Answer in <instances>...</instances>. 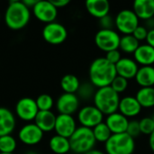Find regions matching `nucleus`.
<instances>
[{
	"label": "nucleus",
	"mask_w": 154,
	"mask_h": 154,
	"mask_svg": "<svg viewBox=\"0 0 154 154\" xmlns=\"http://www.w3.org/2000/svg\"><path fill=\"white\" fill-rule=\"evenodd\" d=\"M126 134L128 135H130L134 139L139 137L140 134H142L141 129H140V123H139L138 120H131V121H129L128 127H127V130H126Z\"/></svg>",
	"instance_id": "obj_34"
},
{
	"label": "nucleus",
	"mask_w": 154,
	"mask_h": 154,
	"mask_svg": "<svg viewBox=\"0 0 154 154\" xmlns=\"http://www.w3.org/2000/svg\"><path fill=\"white\" fill-rule=\"evenodd\" d=\"M134 79L141 88L154 87L153 66H141L136 73Z\"/></svg>",
	"instance_id": "obj_23"
},
{
	"label": "nucleus",
	"mask_w": 154,
	"mask_h": 154,
	"mask_svg": "<svg viewBox=\"0 0 154 154\" xmlns=\"http://www.w3.org/2000/svg\"><path fill=\"white\" fill-rule=\"evenodd\" d=\"M0 18H1V14H0Z\"/></svg>",
	"instance_id": "obj_46"
},
{
	"label": "nucleus",
	"mask_w": 154,
	"mask_h": 154,
	"mask_svg": "<svg viewBox=\"0 0 154 154\" xmlns=\"http://www.w3.org/2000/svg\"><path fill=\"white\" fill-rule=\"evenodd\" d=\"M139 68L140 67L136 63V61L134 59L128 57H122V59L116 64L117 76L123 77L127 80L135 78Z\"/></svg>",
	"instance_id": "obj_16"
},
{
	"label": "nucleus",
	"mask_w": 154,
	"mask_h": 154,
	"mask_svg": "<svg viewBox=\"0 0 154 154\" xmlns=\"http://www.w3.org/2000/svg\"><path fill=\"white\" fill-rule=\"evenodd\" d=\"M85 154H106V153L105 152H103V151L94 149V150H92V151H90V152H87V153H85Z\"/></svg>",
	"instance_id": "obj_42"
},
{
	"label": "nucleus",
	"mask_w": 154,
	"mask_h": 154,
	"mask_svg": "<svg viewBox=\"0 0 154 154\" xmlns=\"http://www.w3.org/2000/svg\"><path fill=\"white\" fill-rule=\"evenodd\" d=\"M49 147L54 154H67L71 151L69 138H65L58 134L53 135L50 139Z\"/></svg>",
	"instance_id": "obj_24"
},
{
	"label": "nucleus",
	"mask_w": 154,
	"mask_h": 154,
	"mask_svg": "<svg viewBox=\"0 0 154 154\" xmlns=\"http://www.w3.org/2000/svg\"><path fill=\"white\" fill-rule=\"evenodd\" d=\"M105 58L112 64L116 65L121 59H122V55L119 50H114L111 51H108L106 53Z\"/></svg>",
	"instance_id": "obj_37"
},
{
	"label": "nucleus",
	"mask_w": 154,
	"mask_h": 154,
	"mask_svg": "<svg viewBox=\"0 0 154 154\" xmlns=\"http://www.w3.org/2000/svg\"><path fill=\"white\" fill-rule=\"evenodd\" d=\"M15 116L6 107L0 106V137L11 134L15 128Z\"/></svg>",
	"instance_id": "obj_19"
},
{
	"label": "nucleus",
	"mask_w": 154,
	"mask_h": 154,
	"mask_svg": "<svg viewBox=\"0 0 154 154\" xmlns=\"http://www.w3.org/2000/svg\"><path fill=\"white\" fill-rule=\"evenodd\" d=\"M16 146V140L11 134L0 137V153H14Z\"/></svg>",
	"instance_id": "obj_29"
},
{
	"label": "nucleus",
	"mask_w": 154,
	"mask_h": 154,
	"mask_svg": "<svg viewBox=\"0 0 154 154\" xmlns=\"http://www.w3.org/2000/svg\"><path fill=\"white\" fill-rule=\"evenodd\" d=\"M57 116L52 111H39L34 124L43 132L49 133L54 130Z\"/></svg>",
	"instance_id": "obj_21"
},
{
	"label": "nucleus",
	"mask_w": 154,
	"mask_h": 154,
	"mask_svg": "<svg viewBox=\"0 0 154 154\" xmlns=\"http://www.w3.org/2000/svg\"><path fill=\"white\" fill-rule=\"evenodd\" d=\"M141 133L145 135H151L154 132V122L151 116H146L142 118L140 121Z\"/></svg>",
	"instance_id": "obj_32"
},
{
	"label": "nucleus",
	"mask_w": 154,
	"mask_h": 154,
	"mask_svg": "<svg viewBox=\"0 0 154 154\" xmlns=\"http://www.w3.org/2000/svg\"><path fill=\"white\" fill-rule=\"evenodd\" d=\"M134 60L141 66H152L154 64V48L147 43L140 44L134 53Z\"/></svg>",
	"instance_id": "obj_22"
},
{
	"label": "nucleus",
	"mask_w": 154,
	"mask_h": 154,
	"mask_svg": "<svg viewBox=\"0 0 154 154\" xmlns=\"http://www.w3.org/2000/svg\"><path fill=\"white\" fill-rule=\"evenodd\" d=\"M120 96L110 86L97 88L93 97L94 106L98 108L104 116H109L118 111Z\"/></svg>",
	"instance_id": "obj_3"
},
{
	"label": "nucleus",
	"mask_w": 154,
	"mask_h": 154,
	"mask_svg": "<svg viewBox=\"0 0 154 154\" xmlns=\"http://www.w3.org/2000/svg\"><path fill=\"white\" fill-rule=\"evenodd\" d=\"M134 139L126 133L112 134L105 143V152L106 154H134Z\"/></svg>",
	"instance_id": "obj_5"
},
{
	"label": "nucleus",
	"mask_w": 154,
	"mask_h": 154,
	"mask_svg": "<svg viewBox=\"0 0 154 154\" xmlns=\"http://www.w3.org/2000/svg\"><path fill=\"white\" fill-rule=\"evenodd\" d=\"M32 10L34 16L45 24L55 22L58 16V9L51 0H38Z\"/></svg>",
	"instance_id": "obj_10"
},
{
	"label": "nucleus",
	"mask_w": 154,
	"mask_h": 154,
	"mask_svg": "<svg viewBox=\"0 0 154 154\" xmlns=\"http://www.w3.org/2000/svg\"><path fill=\"white\" fill-rule=\"evenodd\" d=\"M97 88L90 83V82H86L80 85L79 90H78V97L79 98H81L83 100H88L90 98L93 99L94 95L96 93Z\"/></svg>",
	"instance_id": "obj_31"
},
{
	"label": "nucleus",
	"mask_w": 154,
	"mask_h": 154,
	"mask_svg": "<svg viewBox=\"0 0 154 154\" xmlns=\"http://www.w3.org/2000/svg\"><path fill=\"white\" fill-rule=\"evenodd\" d=\"M133 11L140 20L149 21L154 18V0H136L133 5Z\"/></svg>",
	"instance_id": "obj_18"
},
{
	"label": "nucleus",
	"mask_w": 154,
	"mask_h": 154,
	"mask_svg": "<svg viewBox=\"0 0 154 154\" xmlns=\"http://www.w3.org/2000/svg\"><path fill=\"white\" fill-rule=\"evenodd\" d=\"M39 111H51L54 105L52 97L49 94H41L35 99Z\"/></svg>",
	"instance_id": "obj_30"
},
{
	"label": "nucleus",
	"mask_w": 154,
	"mask_h": 154,
	"mask_svg": "<svg viewBox=\"0 0 154 154\" xmlns=\"http://www.w3.org/2000/svg\"><path fill=\"white\" fill-rule=\"evenodd\" d=\"M128 80L123 77H120V76H116L115 78V79L113 80L112 84H111V88L117 93V94H121V93H124L127 88H128Z\"/></svg>",
	"instance_id": "obj_33"
},
{
	"label": "nucleus",
	"mask_w": 154,
	"mask_h": 154,
	"mask_svg": "<svg viewBox=\"0 0 154 154\" xmlns=\"http://www.w3.org/2000/svg\"><path fill=\"white\" fill-rule=\"evenodd\" d=\"M115 25L123 35L133 34L134 30L140 25V19L133 9H123L115 18Z\"/></svg>",
	"instance_id": "obj_6"
},
{
	"label": "nucleus",
	"mask_w": 154,
	"mask_h": 154,
	"mask_svg": "<svg viewBox=\"0 0 154 154\" xmlns=\"http://www.w3.org/2000/svg\"><path fill=\"white\" fill-rule=\"evenodd\" d=\"M143 107L135 98V97L133 96H126L120 99L119 106H118V112L121 113L125 117L134 118L139 116L142 112Z\"/></svg>",
	"instance_id": "obj_15"
},
{
	"label": "nucleus",
	"mask_w": 154,
	"mask_h": 154,
	"mask_svg": "<svg viewBox=\"0 0 154 154\" xmlns=\"http://www.w3.org/2000/svg\"><path fill=\"white\" fill-rule=\"evenodd\" d=\"M70 150L76 154H85L95 149L97 141L90 128L79 126L69 138Z\"/></svg>",
	"instance_id": "obj_4"
},
{
	"label": "nucleus",
	"mask_w": 154,
	"mask_h": 154,
	"mask_svg": "<svg viewBox=\"0 0 154 154\" xmlns=\"http://www.w3.org/2000/svg\"><path fill=\"white\" fill-rule=\"evenodd\" d=\"M78 121L80 126L93 129L104 122V114L94 105L85 106L78 112Z\"/></svg>",
	"instance_id": "obj_9"
},
{
	"label": "nucleus",
	"mask_w": 154,
	"mask_h": 154,
	"mask_svg": "<svg viewBox=\"0 0 154 154\" xmlns=\"http://www.w3.org/2000/svg\"><path fill=\"white\" fill-rule=\"evenodd\" d=\"M38 112L36 101L32 97H22L15 105V115L18 118L26 122L34 121Z\"/></svg>",
	"instance_id": "obj_11"
},
{
	"label": "nucleus",
	"mask_w": 154,
	"mask_h": 154,
	"mask_svg": "<svg viewBox=\"0 0 154 154\" xmlns=\"http://www.w3.org/2000/svg\"><path fill=\"white\" fill-rule=\"evenodd\" d=\"M140 46V42L137 41L133 34H127L121 36L119 51H122L127 54H134Z\"/></svg>",
	"instance_id": "obj_27"
},
{
	"label": "nucleus",
	"mask_w": 154,
	"mask_h": 154,
	"mask_svg": "<svg viewBox=\"0 0 154 154\" xmlns=\"http://www.w3.org/2000/svg\"><path fill=\"white\" fill-rule=\"evenodd\" d=\"M31 18V10L23 1L13 0L9 3L5 12V23L14 31L24 28Z\"/></svg>",
	"instance_id": "obj_2"
},
{
	"label": "nucleus",
	"mask_w": 154,
	"mask_h": 154,
	"mask_svg": "<svg viewBox=\"0 0 154 154\" xmlns=\"http://www.w3.org/2000/svg\"><path fill=\"white\" fill-rule=\"evenodd\" d=\"M77 128V122L73 116L61 114H59L57 116L54 127L56 134L65 138H69L74 134Z\"/></svg>",
	"instance_id": "obj_14"
},
{
	"label": "nucleus",
	"mask_w": 154,
	"mask_h": 154,
	"mask_svg": "<svg viewBox=\"0 0 154 154\" xmlns=\"http://www.w3.org/2000/svg\"><path fill=\"white\" fill-rule=\"evenodd\" d=\"M99 24H100L101 29H107V30L114 29V27L116 26L115 19L110 14H107L105 17L99 19Z\"/></svg>",
	"instance_id": "obj_36"
},
{
	"label": "nucleus",
	"mask_w": 154,
	"mask_h": 154,
	"mask_svg": "<svg viewBox=\"0 0 154 154\" xmlns=\"http://www.w3.org/2000/svg\"><path fill=\"white\" fill-rule=\"evenodd\" d=\"M135 98L143 108L154 107V87L140 88L136 92Z\"/></svg>",
	"instance_id": "obj_25"
},
{
	"label": "nucleus",
	"mask_w": 154,
	"mask_h": 154,
	"mask_svg": "<svg viewBox=\"0 0 154 154\" xmlns=\"http://www.w3.org/2000/svg\"><path fill=\"white\" fill-rule=\"evenodd\" d=\"M85 5L88 14L97 19L105 17L110 12V3L107 0H88Z\"/></svg>",
	"instance_id": "obj_20"
},
{
	"label": "nucleus",
	"mask_w": 154,
	"mask_h": 154,
	"mask_svg": "<svg viewBox=\"0 0 154 154\" xmlns=\"http://www.w3.org/2000/svg\"><path fill=\"white\" fill-rule=\"evenodd\" d=\"M37 1H38V0H24V1H23V3L28 8L32 9V8L35 5V4L37 3Z\"/></svg>",
	"instance_id": "obj_40"
},
{
	"label": "nucleus",
	"mask_w": 154,
	"mask_h": 154,
	"mask_svg": "<svg viewBox=\"0 0 154 154\" xmlns=\"http://www.w3.org/2000/svg\"><path fill=\"white\" fill-rule=\"evenodd\" d=\"M146 43L148 45H150L151 47L154 48V28L149 30L148 34H147V38H146Z\"/></svg>",
	"instance_id": "obj_39"
},
{
	"label": "nucleus",
	"mask_w": 154,
	"mask_h": 154,
	"mask_svg": "<svg viewBox=\"0 0 154 154\" xmlns=\"http://www.w3.org/2000/svg\"><path fill=\"white\" fill-rule=\"evenodd\" d=\"M25 154H38V153H36V152H26Z\"/></svg>",
	"instance_id": "obj_43"
},
{
	"label": "nucleus",
	"mask_w": 154,
	"mask_h": 154,
	"mask_svg": "<svg viewBox=\"0 0 154 154\" xmlns=\"http://www.w3.org/2000/svg\"><path fill=\"white\" fill-rule=\"evenodd\" d=\"M153 20H154V19H153Z\"/></svg>",
	"instance_id": "obj_47"
},
{
	"label": "nucleus",
	"mask_w": 154,
	"mask_h": 154,
	"mask_svg": "<svg viewBox=\"0 0 154 154\" xmlns=\"http://www.w3.org/2000/svg\"><path fill=\"white\" fill-rule=\"evenodd\" d=\"M121 36L114 29H100L95 35V43L97 47L106 53L114 50H119Z\"/></svg>",
	"instance_id": "obj_7"
},
{
	"label": "nucleus",
	"mask_w": 154,
	"mask_h": 154,
	"mask_svg": "<svg viewBox=\"0 0 154 154\" xmlns=\"http://www.w3.org/2000/svg\"><path fill=\"white\" fill-rule=\"evenodd\" d=\"M88 75L90 83L96 88H101L111 86L117 73L116 65L110 63L105 57H99L91 62Z\"/></svg>",
	"instance_id": "obj_1"
},
{
	"label": "nucleus",
	"mask_w": 154,
	"mask_h": 154,
	"mask_svg": "<svg viewBox=\"0 0 154 154\" xmlns=\"http://www.w3.org/2000/svg\"><path fill=\"white\" fill-rule=\"evenodd\" d=\"M151 117H152V119L153 120V122H154V114H153V115H152V116H151Z\"/></svg>",
	"instance_id": "obj_44"
},
{
	"label": "nucleus",
	"mask_w": 154,
	"mask_h": 154,
	"mask_svg": "<svg viewBox=\"0 0 154 154\" xmlns=\"http://www.w3.org/2000/svg\"><path fill=\"white\" fill-rule=\"evenodd\" d=\"M51 1L57 9L63 8L69 4V0H51Z\"/></svg>",
	"instance_id": "obj_38"
},
{
	"label": "nucleus",
	"mask_w": 154,
	"mask_h": 154,
	"mask_svg": "<svg viewBox=\"0 0 154 154\" xmlns=\"http://www.w3.org/2000/svg\"><path fill=\"white\" fill-rule=\"evenodd\" d=\"M56 108L59 114L72 116L79 111V98L77 94L63 93L57 99Z\"/></svg>",
	"instance_id": "obj_13"
},
{
	"label": "nucleus",
	"mask_w": 154,
	"mask_h": 154,
	"mask_svg": "<svg viewBox=\"0 0 154 154\" xmlns=\"http://www.w3.org/2000/svg\"><path fill=\"white\" fill-rule=\"evenodd\" d=\"M129 121L130 120L127 117L117 111L109 116H106L105 123L108 126L112 134H118L126 133Z\"/></svg>",
	"instance_id": "obj_17"
},
{
	"label": "nucleus",
	"mask_w": 154,
	"mask_h": 154,
	"mask_svg": "<svg viewBox=\"0 0 154 154\" xmlns=\"http://www.w3.org/2000/svg\"><path fill=\"white\" fill-rule=\"evenodd\" d=\"M92 131H93V134L97 143H106L109 140V138L112 136V133L105 122L97 125L96 127L92 129Z\"/></svg>",
	"instance_id": "obj_28"
},
{
	"label": "nucleus",
	"mask_w": 154,
	"mask_h": 154,
	"mask_svg": "<svg viewBox=\"0 0 154 154\" xmlns=\"http://www.w3.org/2000/svg\"><path fill=\"white\" fill-rule=\"evenodd\" d=\"M149 146L154 152V132L149 136Z\"/></svg>",
	"instance_id": "obj_41"
},
{
	"label": "nucleus",
	"mask_w": 154,
	"mask_h": 154,
	"mask_svg": "<svg viewBox=\"0 0 154 154\" xmlns=\"http://www.w3.org/2000/svg\"><path fill=\"white\" fill-rule=\"evenodd\" d=\"M80 85L81 84L79 78L73 74H67L60 79V88L64 93L76 94Z\"/></svg>",
	"instance_id": "obj_26"
},
{
	"label": "nucleus",
	"mask_w": 154,
	"mask_h": 154,
	"mask_svg": "<svg viewBox=\"0 0 154 154\" xmlns=\"http://www.w3.org/2000/svg\"><path fill=\"white\" fill-rule=\"evenodd\" d=\"M42 34L46 42L51 45H60L67 40L68 30L60 23L52 22L44 25Z\"/></svg>",
	"instance_id": "obj_8"
},
{
	"label": "nucleus",
	"mask_w": 154,
	"mask_h": 154,
	"mask_svg": "<svg viewBox=\"0 0 154 154\" xmlns=\"http://www.w3.org/2000/svg\"><path fill=\"white\" fill-rule=\"evenodd\" d=\"M43 134L44 133L34 123H29L19 130L18 138L23 144L32 146L41 143Z\"/></svg>",
	"instance_id": "obj_12"
},
{
	"label": "nucleus",
	"mask_w": 154,
	"mask_h": 154,
	"mask_svg": "<svg viewBox=\"0 0 154 154\" xmlns=\"http://www.w3.org/2000/svg\"><path fill=\"white\" fill-rule=\"evenodd\" d=\"M0 154H14V153H0Z\"/></svg>",
	"instance_id": "obj_45"
},
{
	"label": "nucleus",
	"mask_w": 154,
	"mask_h": 154,
	"mask_svg": "<svg viewBox=\"0 0 154 154\" xmlns=\"http://www.w3.org/2000/svg\"><path fill=\"white\" fill-rule=\"evenodd\" d=\"M148 32H149V29L144 26V25H139L134 32L133 35L134 36V38L139 41V42H142V41H145L146 38H147V34H148Z\"/></svg>",
	"instance_id": "obj_35"
}]
</instances>
